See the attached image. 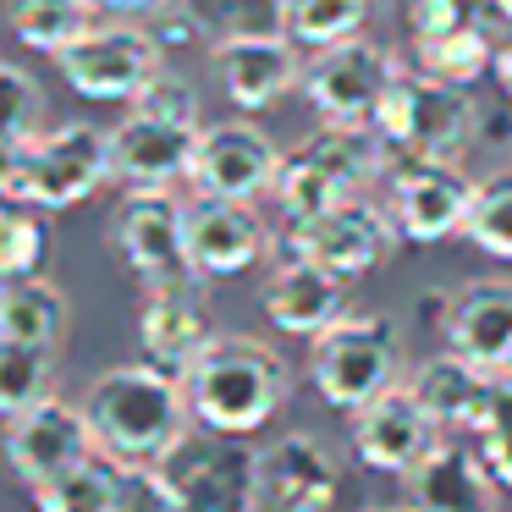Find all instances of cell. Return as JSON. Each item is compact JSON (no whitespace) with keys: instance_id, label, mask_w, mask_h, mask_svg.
Returning a JSON list of instances; mask_svg holds the SVG:
<instances>
[{"instance_id":"obj_12","label":"cell","mask_w":512,"mask_h":512,"mask_svg":"<svg viewBox=\"0 0 512 512\" xmlns=\"http://www.w3.org/2000/svg\"><path fill=\"white\" fill-rule=\"evenodd\" d=\"M94 452H100V441H94L89 408H72L61 397H45L28 413L6 419V457H12V474L28 490H39L50 479H61L67 468L89 463Z\"/></svg>"},{"instance_id":"obj_6","label":"cell","mask_w":512,"mask_h":512,"mask_svg":"<svg viewBox=\"0 0 512 512\" xmlns=\"http://www.w3.org/2000/svg\"><path fill=\"white\" fill-rule=\"evenodd\" d=\"M61 78L78 100L89 105H133L138 94L166 72V45L144 17H116V23H94L83 39H72L56 56Z\"/></svg>"},{"instance_id":"obj_11","label":"cell","mask_w":512,"mask_h":512,"mask_svg":"<svg viewBox=\"0 0 512 512\" xmlns=\"http://www.w3.org/2000/svg\"><path fill=\"white\" fill-rule=\"evenodd\" d=\"M210 67L237 111H270L292 89H303V50L281 28H243V34L215 39Z\"/></svg>"},{"instance_id":"obj_1","label":"cell","mask_w":512,"mask_h":512,"mask_svg":"<svg viewBox=\"0 0 512 512\" xmlns=\"http://www.w3.org/2000/svg\"><path fill=\"white\" fill-rule=\"evenodd\" d=\"M89 424L105 457L116 463H160L182 435L193 430L188 386L160 364H116L89 386Z\"/></svg>"},{"instance_id":"obj_24","label":"cell","mask_w":512,"mask_h":512,"mask_svg":"<svg viewBox=\"0 0 512 512\" xmlns=\"http://www.w3.org/2000/svg\"><path fill=\"white\" fill-rule=\"evenodd\" d=\"M72 303L56 281L28 276V281H6L0 287V342H23V347H50L56 353L67 336Z\"/></svg>"},{"instance_id":"obj_41","label":"cell","mask_w":512,"mask_h":512,"mask_svg":"<svg viewBox=\"0 0 512 512\" xmlns=\"http://www.w3.org/2000/svg\"><path fill=\"white\" fill-rule=\"evenodd\" d=\"M490 12H496V23L512 28V0H490Z\"/></svg>"},{"instance_id":"obj_27","label":"cell","mask_w":512,"mask_h":512,"mask_svg":"<svg viewBox=\"0 0 512 512\" xmlns=\"http://www.w3.org/2000/svg\"><path fill=\"white\" fill-rule=\"evenodd\" d=\"M270 199H276L281 215H287V226H303V221H314V215L336 210L342 199H353V188H347L331 166H320L309 149H292V155H281Z\"/></svg>"},{"instance_id":"obj_8","label":"cell","mask_w":512,"mask_h":512,"mask_svg":"<svg viewBox=\"0 0 512 512\" xmlns=\"http://www.w3.org/2000/svg\"><path fill=\"white\" fill-rule=\"evenodd\" d=\"M160 474L182 512H259V446H248V435L193 424L160 457Z\"/></svg>"},{"instance_id":"obj_29","label":"cell","mask_w":512,"mask_h":512,"mask_svg":"<svg viewBox=\"0 0 512 512\" xmlns=\"http://www.w3.org/2000/svg\"><path fill=\"white\" fill-rule=\"evenodd\" d=\"M116 474L122 463L105 452H94L89 463L67 468L61 479L34 490V512H111L116 507Z\"/></svg>"},{"instance_id":"obj_3","label":"cell","mask_w":512,"mask_h":512,"mask_svg":"<svg viewBox=\"0 0 512 512\" xmlns=\"http://www.w3.org/2000/svg\"><path fill=\"white\" fill-rule=\"evenodd\" d=\"M375 133L386 138L397 166H457L468 144L485 133V116L463 83L402 67V78L391 83L386 105L375 116Z\"/></svg>"},{"instance_id":"obj_35","label":"cell","mask_w":512,"mask_h":512,"mask_svg":"<svg viewBox=\"0 0 512 512\" xmlns=\"http://www.w3.org/2000/svg\"><path fill=\"white\" fill-rule=\"evenodd\" d=\"M0 78H6V149H17V144L45 133V89H39L17 61L0 72Z\"/></svg>"},{"instance_id":"obj_31","label":"cell","mask_w":512,"mask_h":512,"mask_svg":"<svg viewBox=\"0 0 512 512\" xmlns=\"http://www.w3.org/2000/svg\"><path fill=\"white\" fill-rule=\"evenodd\" d=\"M45 265H50V210L6 204V215H0V276L28 281L45 276Z\"/></svg>"},{"instance_id":"obj_33","label":"cell","mask_w":512,"mask_h":512,"mask_svg":"<svg viewBox=\"0 0 512 512\" xmlns=\"http://www.w3.org/2000/svg\"><path fill=\"white\" fill-rule=\"evenodd\" d=\"M474 446L479 457L490 463V474L512 490V375H496L490 380V397H485V413L474 419Z\"/></svg>"},{"instance_id":"obj_14","label":"cell","mask_w":512,"mask_h":512,"mask_svg":"<svg viewBox=\"0 0 512 512\" xmlns=\"http://www.w3.org/2000/svg\"><path fill=\"white\" fill-rule=\"evenodd\" d=\"M391 221L402 243L435 248L446 237H463L468 210H474V182L457 166H391Z\"/></svg>"},{"instance_id":"obj_32","label":"cell","mask_w":512,"mask_h":512,"mask_svg":"<svg viewBox=\"0 0 512 512\" xmlns=\"http://www.w3.org/2000/svg\"><path fill=\"white\" fill-rule=\"evenodd\" d=\"M463 237L479 254L512 265V171H490L485 182H474V210H468Z\"/></svg>"},{"instance_id":"obj_25","label":"cell","mask_w":512,"mask_h":512,"mask_svg":"<svg viewBox=\"0 0 512 512\" xmlns=\"http://www.w3.org/2000/svg\"><path fill=\"white\" fill-rule=\"evenodd\" d=\"M100 17L105 12L94 6V0H6L12 39L23 50H39V56H61L72 39L89 34Z\"/></svg>"},{"instance_id":"obj_19","label":"cell","mask_w":512,"mask_h":512,"mask_svg":"<svg viewBox=\"0 0 512 512\" xmlns=\"http://www.w3.org/2000/svg\"><path fill=\"white\" fill-rule=\"evenodd\" d=\"M204 281L188 287H155L144 292V314H138V347H144L149 364H160L166 375H188L199 364V353L215 342V320L204 309Z\"/></svg>"},{"instance_id":"obj_22","label":"cell","mask_w":512,"mask_h":512,"mask_svg":"<svg viewBox=\"0 0 512 512\" xmlns=\"http://www.w3.org/2000/svg\"><path fill=\"white\" fill-rule=\"evenodd\" d=\"M490 463L479 446L463 441H435L408 474V501L419 512H496V485H490Z\"/></svg>"},{"instance_id":"obj_9","label":"cell","mask_w":512,"mask_h":512,"mask_svg":"<svg viewBox=\"0 0 512 512\" xmlns=\"http://www.w3.org/2000/svg\"><path fill=\"white\" fill-rule=\"evenodd\" d=\"M402 78L397 56L375 39H342V45L309 50L303 67V100L314 105L320 122H353V127H375L380 105H386L391 83Z\"/></svg>"},{"instance_id":"obj_23","label":"cell","mask_w":512,"mask_h":512,"mask_svg":"<svg viewBox=\"0 0 512 512\" xmlns=\"http://www.w3.org/2000/svg\"><path fill=\"white\" fill-rule=\"evenodd\" d=\"M490 380L485 369L474 364V358L463 353H430L419 369L408 375V386L419 391V402L430 408V419L441 424V430H474V419L485 413V397H490Z\"/></svg>"},{"instance_id":"obj_10","label":"cell","mask_w":512,"mask_h":512,"mask_svg":"<svg viewBox=\"0 0 512 512\" xmlns=\"http://www.w3.org/2000/svg\"><path fill=\"white\" fill-rule=\"evenodd\" d=\"M397 248H402V232L391 221V210L364 199V193H353L336 210L314 215L303 226H287V243L276 254H309L325 270H336L342 281H358V276H375Z\"/></svg>"},{"instance_id":"obj_21","label":"cell","mask_w":512,"mask_h":512,"mask_svg":"<svg viewBox=\"0 0 512 512\" xmlns=\"http://www.w3.org/2000/svg\"><path fill=\"white\" fill-rule=\"evenodd\" d=\"M441 336L485 375H512V281H468L446 303Z\"/></svg>"},{"instance_id":"obj_13","label":"cell","mask_w":512,"mask_h":512,"mask_svg":"<svg viewBox=\"0 0 512 512\" xmlns=\"http://www.w3.org/2000/svg\"><path fill=\"white\" fill-rule=\"evenodd\" d=\"M435 441H441V424L430 419V408L419 402V391L408 380H397L391 391H380L375 402H364L353 413V452L375 474L408 479Z\"/></svg>"},{"instance_id":"obj_16","label":"cell","mask_w":512,"mask_h":512,"mask_svg":"<svg viewBox=\"0 0 512 512\" xmlns=\"http://www.w3.org/2000/svg\"><path fill=\"white\" fill-rule=\"evenodd\" d=\"M342 490L331 446L309 430L259 446V512H331Z\"/></svg>"},{"instance_id":"obj_5","label":"cell","mask_w":512,"mask_h":512,"mask_svg":"<svg viewBox=\"0 0 512 512\" xmlns=\"http://www.w3.org/2000/svg\"><path fill=\"white\" fill-rule=\"evenodd\" d=\"M309 380L320 402L353 419L364 402L402 380V336L386 314H342L309 342Z\"/></svg>"},{"instance_id":"obj_37","label":"cell","mask_w":512,"mask_h":512,"mask_svg":"<svg viewBox=\"0 0 512 512\" xmlns=\"http://www.w3.org/2000/svg\"><path fill=\"white\" fill-rule=\"evenodd\" d=\"M402 17H408V39H419V34L490 23L496 12H490V0H402Z\"/></svg>"},{"instance_id":"obj_38","label":"cell","mask_w":512,"mask_h":512,"mask_svg":"<svg viewBox=\"0 0 512 512\" xmlns=\"http://www.w3.org/2000/svg\"><path fill=\"white\" fill-rule=\"evenodd\" d=\"M133 111L177 122V127H199V89L188 78H177V72H155V83L133 100Z\"/></svg>"},{"instance_id":"obj_15","label":"cell","mask_w":512,"mask_h":512,"mask_svg":"<svg viewBox=\"0 0 512 512\" xmlns=\"http://www.w3.org/2000/svg\"><path fill=\"white\" fill-rule=\"evenodd\" d=\"M276 171H281V149L254 122H215L199 127L188 188L215 193V199H259V193L276 188Z\"/></svg>"},{"instance_id":"obj_20","label":"cell","mask_w":512,"mask_h":512,"mask_svg":"<svg viewBox=\"0 0 512 512\" xmlns=\"http://www.w3.org/2000/svg\"><path fill=\"white\" fill-rule=\"evenodd\" d=\"M193 149H199V127H177L144 111H127L111 127V166L122 188H177V182H188Z\"/></svg>"},{"instance_id":"obj_30","label":"cell","mask_w":512,"mask_h":512,"mask_svg":"<svg viewBox=\"0 0 512 512\" xmlns=\"http://www.w3.org/2000/svg\"><path fill=\"white\" fill-rule=\"evenodd\" d=\"M45 397H56V353L50 347L0 342V413L17 419V413H28Z\"/></svg>"},{"instance_id":"obj_7","label":"cell","mask_w":512,"mask_h":512,"mask_svg":"<svg viewBox=\"0 0 512 512\" xmlns=\"http://www.w3.org/2000/svg\"><path fill=\"white\" fill-rule=\"evenodd\" d=\"M111 254L144 292L199 281L188 254V204L171 188H127L111 210Z\"/></svg>"},{"instance_id":"obj_18","label":"cell","mask_w":512,"mask_h":512,"mask_svg":"<svg viewBox=\"0 0 512 512\" xmlns=\"http://www.w3.org/2000/svg\"><path fill=\"white\" fill-rule=\"evenodd\" d=\"M259 303H265V320L281 336H309L314 342L325 325H336L347 314V281L309 254H281Z\"/></svg>"},{"instance_id":"obj_2","label":"cell","mask_w":512,"mask_h":512,"mask_svg":"<svg viewBox=\"0 0 512 512\" xmlns=\"http://www.w3.org/2000/svg\"><path fill=\"white\" fill-rule=\"evenodd\" d=\"M193 424L226 435H259L292 397V369L259 336H215L182 375Z\"/></svg>"},{"instance_id":"obj_17","label":"cell","mask_w":512,"mask_h":512,"mask_svg":"<svg viewBox=\"0 0 512 512\" xmlns=\"http://www.w3.org/2000/svg\"><path fill=\"white\" fill-rule=\"evenodd\" d=\"M188 254L199 281H226L254 270L270 254V232L254 215V199H215L193 193L188 199Z\"/></svg>"},{"instance_id":"obj_4","label":"cell","mask_w":512,"mask_h":512,"mask_svg":"<svg viewBox=\"0 0 512 512\" xmlns=\"http://www.w3.org/2000/svg\"><path fill=\"white\" fill-rule=\"evenodd\" d=\"M105 182H116L111 133L94 122L45 127L39 138L6 149V160H0V193H6V204H34V210H50V215L94 199Z\"/></svg>"},{"instance_id":"obj_42","label":"cell","mask_w":512,"mask_h":512,"mask_svg":"<svg viewBox=\"0 0 512 512\" xmlns=\"http://www.w3.org/2000/svg\"><path fill=\"white\" fill-rule=\"evenodd\" d=\"M369 512H419V507H413V501H408V507H369Z\"/></svg>"},{"instance_id":"obj_40","label":"cell","mask_w":512,"mask_h":512,"mask_svg":"<svg viewBox=\"0 0 512 512\" xmlns=\"http://www.w3.org/2000/svg\"><path fill=\"white\" fill-rule=\"evenodd\" d=\"M490 83H496L501 100L512 105V28L501 34V45H496V61H490Z\"/></svg>"},{"instance_id":"obj_34","label":"cell","mask_w":512,"mask_h":512,"mask_svg":"<svg viewBox=\"0 0 512 512\" xmlns=\"http://www.w3.org/2000/svg\"><path fill=\"white\" fill-rule=\"evenodd\" d=\"M177 12L199 28L204 45H215L243 28H265V17L281 12V0H177Z\"/></svg>"},{"instance_id":"obj_36","label":"cell","mask_w":512,"mask_h":512,"mask_svg":"<svg viewBox=\"0 0 512 512\" xmlns=\"http://www.w3.org/2000/svg\"><path fill=\"white\" fill-rule=\"evenodd\" d=\"M111 512H182V501H177V490L166 485L160 463H122Z\"/></svg>"},{"instance_id":"obj_28","label":"cell","mask_w":512,"mask_h":512,"mask_svg":"<svg viewBox=\"0 0 512 512\" xmlns=\"http://www.w3.org/2000/svg\"><path fill=\"white\" fill-rule=\"evenodd\" d=\"M496 45L501 39L490 34V23H474V28H446V34H419L413 39V67L430 72V78H446V83H474L490 72L496 61Z\"/></svg>"},{"instance_id":"obj_26","label":"cell","mask_w":512,"mask_h":512,"mask_svg":"<svg viewBox=\"0 0 512 512\" xmlns=\"http://www.w3.org/2000/svg\"><path fill=\"white\" fill-rule=\"evenodd\" d=\"M375 12L380 0H281L276 28L298 50H325V45H342V39H358L375 23Z\"/></svg>"},{"instance_id":"obj_39","label":"cell","mask_w":512,"mask_h":512,"mask_svg":"<svg viewBox=\"0 0 512 512\" xmlns=\"http://www.w3.org/2000/svg\"><path fill=\"white\" fill-rule=\"evenodd\" d=\"M94 6H100L105 17H160V12H171V6H177V0H94Z\"/></svg>"}]
</instances>
